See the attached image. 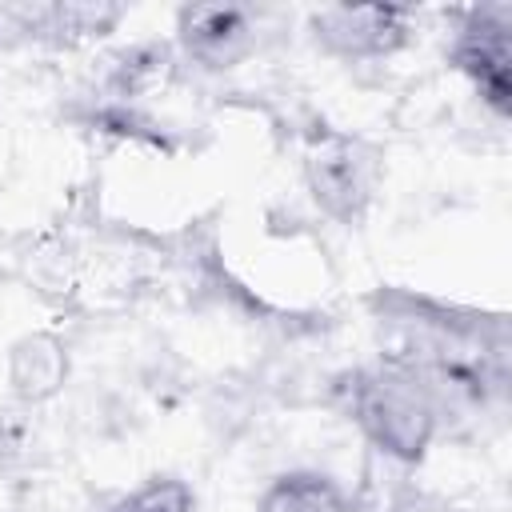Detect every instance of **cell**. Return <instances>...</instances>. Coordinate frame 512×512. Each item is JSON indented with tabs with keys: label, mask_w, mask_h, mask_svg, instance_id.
I'll use <instances>...</instances> for the list:
<instances>
[{
	"label": "cell",
	"mask_w": 512,
	"mask_h": 512,
	"mask_svg": "<svg viewBox=\"0 0 512 512\" xmlns=\"http://www.w3.org/2000/svg\"><path fill=\"white\" fill-rule=\"evenodd\" d=\"M244 16L236 8H192L184 16V36L188 48L204 60H232L244 44Z\"/></svg>",
	"instance_id": "1"
},
{
	"label": "cell",
	"mask_w": 512,
	"mask_h": 512,
	"mask_svg": "<svg viewBox=\"0 0 512 512\" xmlns=\"http://www.w3.org/2000/svg\"><path fill=\"white\" fill-rule=\"evenodd\" d=\"M264 512H336V504H332V496H328L324 484H316V480H292V484H280L268 496Z\"/></svg>",
	"instance_id": "2"
},
{
	"label": "cell",
	"mask_w": 512,
	"mask_h": 512,
	"mask_svg": "<svg viewBox=\"0 0 512 512\" xmlns=\"http://www.w3.org/2000/svg\"><path fill=\"white\" fill-rule=\"evenodd\" d=\"M120 512H188V492L180 484H152L132 496Z\"/></svg>",
	"instance_id": "3"
}]
</instances>
